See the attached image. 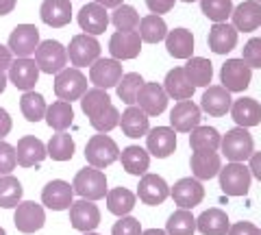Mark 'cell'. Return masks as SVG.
<instances>
[{"label": "cell", "mask_w": 261, "mask_h": 235, "mask_svg": "<svg viewBox=\"0 0 261 235\" xmlns=\"http://www.w3.org/2000/svg\"><path fill=\"white\" fill-rule=\"evenodd\" d=\"M200 9L207 15L209 20L218 22H226L233 13V3L231 0H200Z\"/></svg>", "instance_id": "bcb514c9"}, {"label": "cell", "mask_w": 261, "mask_h": 235, "mask_svg": "<svg viewBox=\"0 0 261 235\" xmlns=\"http://www.w3.org/2000/svg\"><path fill=\"white\" fill-rule=\"evenodd\" d=\"M72 188H74V194H79V196L85 200H100L107 196V192H109L105 172L98 168H92V166L79 170L74 181H72Z\"/></svg>", "instance_id": "6da1fadb"}, {"label": "cell", "mask_w": 261, "mask_h": 235, "mask_svg": "<svg viewBox=\"0 0 261 235\" xmlns=\"http://www.w3.org/2000/svg\"><path fill=\"white\" fill-rule=\"evenodd\" d=\"M85 235H98V233H92V231H89V233H85Z\"/></svg>", "instance_id": "e7e4bbea"}, {"label": "cell", "mask_w": 261, "mask_h": 235, "mask_svg": "<svg viewBox=\"0 0 261 235\" xmlns=\"http://www.w3.org/2000/svg\"><path fill=\"white\" fill-rule=\"evenodd\" d=\"M7 83H9V79H7V74L3 72V74H0V94L5 92V87H7Z\"/></svg>", "instance_id": "94428289"}, {"label": "cell", "mask_w": 261, "mask_h": 235, "mask_svg": "<svg viewBox=\"0 0 261 235\" xmlns=\"http://www.w3.org/2000/svg\"><path fill=\"white\" fill-rule=\"evenodd\" d=\"M35 63L39 72H46V74H59L68 63V50L61 42L57 39H46V42H39L37 50H35Z\"/></svg>", "instance_id": "7a4b0ae2"}, {"label": "cell", "mask_w": 261, "mask_h": 235, "mask_svg": "<svg viewBox=\"0 0 261 235\" xmlns=\"http://www.w3.org/2000/svg\"><path fill=\"white\" fill-rule=\"evenodd\" d=\"M163 90H166L168 98L174 100H190L194 96L196 87L192 85V81L187 79L183 68H174L166 74V81H163Z\"/></svg>", "instance_id": "d4e9b609"}, {"label": "cell", "mask_w": 261, "mask_h": 235, "mask_svg": "<svg viewBox=\"0 0 261 235\" xmlns=\"http://www.w3.org/2000/svg\"><path fill=\"white\" fill-rule=\"evenodd\" d=\"M220 188L226 196H244L250 190V170L244 164H228L226 168H220Z\"/></svg>", "instance_id": "5b68a950"}, {"label": "cell", "mask_w": 261, "mask_h": 235, "mask_svg": "<svg viewBox=\"0 0 261 235\" xmlns=\"http://www.w3.org/2000/svg\"><path fill=\"white\" fill-rule=\"evenodd\" d=\"M46 122L48 126L53 128V131L57 133H61L65 131L70 124H72V120H74V111H72V102H65V100H57L53 102L50 107L46 109Z\"/></svg>", "instance_id": "d590c367"}, {"label": "cell", "mask_w": 261, "mask_h": 235, "mask_svg": "<svg viewBox=\"0 0 261 235\" xmlns=\"http://www.w3.org/2000/svg\"><path fill=\"white\" fill-rule=\"evenodd\" d=\"M137 105L146 116H159L166 111L168 105V94L159 83H144L142 90L137 92Z\"/></svg>", "instance_id": "ffe728a7"}, {"label": "cell", "mask_w": 261, "mask_h": 235, "mask_svg": "<svg viewBox=\"0 0 261 235\" xmlns=\"http://www.w3.org/2000/svg\"><path fill=\"white\" fill-rule=\"evenodd\" d=\"M183 3H196V0H183Z\"/></svg>", "instance_id": "be15d7a7"}, {"label": "cell", "mask_w": 261, "mask_h": 235, "mask_svg": "<svg viewBox=\"0 0 261 235\" xmlns=\"http://www.w3.org/2000/svg\"><path fill=\"white\" fill-rule=\"evenodd\" d=\"M257 3H259V5H261V0H257Z\"/></svg>", "instance_id": "03108f58"}, {"label": "cell", "mask_w": 261, "mask_h": 235, "mask_svg": "<svg viewBox=\"0 0 261 235\" xmlns=\"http://www.w3.org/2000/svg\"><path fill=\"white\" fill-rule=\"evenodd\" d=\"M170 194H172L174 202L181 209H194L196 205H200L202 198H205V188H202V183L198 179L187 176V179L176 181L174 188L170 190Z\"/></svg>", "instance_id": "e0dca14e"}, {"label": "cell", "mask_w": 261, "mask_h": 235, "mask_svg": "<svg viewBox=\"0 0 261 235\" xmlns=\"http://www.w3.org/2000/svg\"><path fill=\"white\" fill-rule=\"evenodd\" d=\"M122 79V66L118 59H98L92 63V68H89V81L100 87V90H111V87H116Z\"/></svg>", "instance_id": "7c38bea8"}, {"label": "cell", "mask_w": 261, "mask_h": 235, "mask_svg": "<svg viewBox=\"0 0 261 235\" xmlns=\"http://www.w3.org/2000/svg\"><path fill=\"white\" fill-rule=\"evenodd\" d=\"M174 3H176V0H146V5H148L150 13H154V15L168 13L174 7Z\"/></svg>", "instance_id": "f5cc1de1"}, {"label": "cell", "mask_w": 261, "mask_h": 235, "mask_svg": "<svg viewBox=\"0 0 261 235\" xmlns=\"http://www.w3.org/2000/svg\"><path fill=\"white\" fill-rule=\"evenodd\" d=\"M74 140H72L70 133H57L50 137V142L46 144V152L48 157L55 159V161H70L72 157H74Z\"/></svg>", "instance_id": "74e56055"}, {"label": "cell", "mask_w": 261, "mask_h": 235, "mask_svg": "<svg viewBox=\"0 0 261 235\" xmlns=\"http://www.w3.org/2000/svg\"><path fill=\"white\" fill-rule=\"evenodd\" d=\"M94 3L102 5L105 9H116V7H120V5H122V0H94Z\"/></svg>", "instance_id": "680465c9"}, {"label": "cell", "mask_w": 261, "mask_h": 235, "mask_svg": "<svg viewBox=\"0 0 261 235\" xmlns=\"http://www.w3.org/2000/svg\"><path fill=\"white\" fill-rule=\"evenodd\" d=\"M135 194L126 188H116L107 192V209L113 216H128L135 207Z\"/></svg>", "instance_id": "8d00e7d4"}, {"label": "cell", "mask_w": 261, "mask_h": 235, "mask_svg": "<svg viewBox=\"0 0 261 235\" xmlns=\"http://www.w3.org/2000/svg\"><path fill=\"white\" fill-rule=\"evenodd\" d=\"M89 124H92L98 133H109L111 128H116L120 124V111L113 107V105H109V107L100 111L98 116L89 118Z\"/></svg>", "instance_id": "7dc6e473"}, {"label": "cell", "mask_w": 261, "mask_h": 235, "mask_svg": "<svg viewBox=\"0 0 261 235\" xmlns=\"http://www.w3.org/2000/svg\"><path fill=\"white\" fill-rule=\"evenodd\" d=\"M44 24L53 29H61L72 20V5L70 0H44L39 9Z\"/></svg>", "instance_id": "484cf974"}, {"label": "cell", "mask_w": 261, "mask_h": 235, "mask_svg": "<svg viewBox=\"0 0 261 235\" xmlns=\"http://www.w3.org/2000/svg\"><path fill=\"white\" fill-rule=\"evenodd\" d=\"M46 222V214H44V207L37 205L33 200H24L15 207V214H13V224L20 233H35L44 226Z\"/></svg>", "instance_id": "9c48e42d"}, {"label": "cell", "mask_w": 261, "mask_h": 235, "mask_svg": "<svg viewBox=\"0 0 261 235\" xmlns=\"http://www.w3.org/2000/svg\"><path fill=\"white\" fill-rule=\"evenodd\" d=\"M222 137L214 126H196L190 135L192 150H218Z\"/></svg>", "instance_id": "ab89813d"}, {"label": "cell", "mask_w": 261, "mask_h": 235, "mask_svg": "<svg viewBox=\"0 0 261 235\" xmlns=\"http://www.w3.org/2000/svg\"><path fill=\"white\" fill-rule=\"evenodd\" d=\"M118 159L122 161V166H124L126 172L133 174V176H144L146 170L150 166V155L142 148V146H126V148L120 152Z\"/></svg>", "instance_id": "1f68e13d"}, {"label": "cell", "mask_w": 261, "mask_h": 235, "mask_svg": "<svg viewBox=\"0 0 261 235\" xmlns=\"http://www.w3.org/2000/svg\"><path fill=\"white\" fill-rule=\"evenodd\" d=\"M238 44V31L235 27L226 22H218L214 24V29L209 31V48L218 55H224L228 50H233Z\"/></svg>", "instance_id": "f1b7e54d"}, {"label": "cell", "mask_w": 261, "mask_h": 235, "mask_svg": "<svg viewBox=\"0 0 261 235\" xmlns=\"http://www.w3.org/2000/svg\"><path fill=\"white\" fill-rule=\"evenodd\" d=\"M48 157L46 152V144L42 140L33 135H24L22 140L15 146V159L22 168H33V166H39L42 161Z\"/></svg>", "instance_id": "44dd1931"}, {"label": "cell", "mask_w": 261, "mask_h": 235, "mask_svg": "<svg viewBox=\"0 0 261 235\" xmlns=\"http://www.w3.org/2000/svg\"><path fill=\"white\" fill-rule=\"evenodd\" d=\"M79 27L83 29L87 35H100L109 27V11L98 3H89L85 7H81Z\"/></svg>", "instance_id": "ac0fdd59"}, {"label": "cell", "mask_w": 261, "mask_h": 235, "mask_svg": "<svg viewBox=\"0 0 261 235\" xmlns=\"http://www.w3.org/2000/svg\"><path fill=\"white\" fill-rule=\"evenodd\" d=\"M15 9V0H0V15H7Z\"/></svg>", "instance_id": "6f0895ef"}, {"label": "cell", "mask_w": 261, "mask_h": 235, "mask_svg": "<svg viewBox=\"0 0 261 235\" xmlns=\"http://www.w3.org/2000/svg\"><path fill=\"white\" fill-rule=\"evenodd\" d=\"M242 59L246 61L248 68H261V37H252L250 42L244 46Z\"/></svg>", "instance_id": "681fc988"}, {"label": "cell", "mask_w": 261, "mask_h": 235, "mask_svg": "<svg viewBox=\"0 0 261 235\" xmlns=\"http://www.w3.org/2000/svg\"><path fill=\"white\" fill-rule=\"evenodd\" d=\"M109 50L113 59L124 61V59H135L142 50V39L137 31H118L109 39Z\"/></svg>", "instance_id": "d6986e66"}, {"label": "cell", "mask_w": 261, "mask_h": 235, "mask_svg": "<svg viewBox=\"0 0 261 235\" xmlns=\"http://www.w3.org/2000/svg\"><path fill=\"white\" fill-rule=\"evenodd\" d=\"M226 235H261V229H257L252 222H235L233 226H228Z\"/></svg>", "instance_id": "816d5d0a"}, {"label": "cell", "mask_w": 261, "mask_h": 235, "mask_svg": "<svg viewBox=\"0 0 261 235\" xmlns=\"http://www.w3.org/2000/svg\"><path fill=\"white\" fill-rule=\"evenodd\" d=\"M39 46V31L33 24H18L9 35V50L15 57H31L35 55Z\"/></svg>", "instance_id": "30bf717a"}, {"label": "cell", "mask_w": 261, "mask_h": 235, "mask_svg": "<svg viewBox=\"0 0 261 235\" xmlns=\"http://www.w3.org/2000/svg\"><path fill=\"white\" fill-rule=\"evenodd\" d=\"M146 146L148 152L154 155L157 159H166L176 150V133L170 126H157V128H148L146 133Z\"/></svg>", "instance_id": "9a60e30c"}, {"label": "cell", "mask_w": 261, "mask_h": 235, "mask_svg": "<svg viewBox=\"0 0 261 235\" xmlns=\"http://www.w3.org/2000/svg\"><path fill=\"white\" fill-rule=\"evenodd\" d=\"M137 29H140V31H137V35H140V39H142V42H146V44H159L168 35L166 22H163L161 15H154V13L142 18L140 24H137Z\"/></svg>", "instance_id": "836d02e7"}, {"label": "cell", "mask_w": 261, "mask_h": 235, "mask_svg": "<svg viewBox=\"0 0 261 235\" xmlns=\"http://www.w3.org/2000/svg\"><path fill=\"white\" fill-rule=\"evenodd\" d=\"M144 83H146V81L142 79V74H137V72H128V74H122L120 83L116 85V87H118V96L122 98V102H126L128 107H130V105H135L137 92L142 90Z\"/></svg>", "instance_id": "ee69618b"}, {"label": "cell", "mask_w": 261, "mask_h": 235, "mask_svg": "<svg viewBox=\"0 0 261 235\" xmlns=\"http://www.w3.org/2000/svg\"><path fill=\"white\" fill-rule=\"evenodd\" d=\"M190 164H192L194 179L198 181L214 179L220 172V168H222V161H220V155L216 150H194Z\"/></svg>", "instance_id": "603a6c76"}, {"label": "cell", "mask_w": 261, "mask_h": 235, "mask_svg": "<svg viewBox=\"0 0 261 235\" xmlns=\"http://www.w3.org/2000/svg\"><path fill=\"white\" fill-rule=\"evenodd\" d=\"M9 131H11V118L7 113V109L0 107V140H5L9 135Z\"/></svg>", "instance_id": "db71d44e"}, {"label": "cell", "mask_w": 261, "mask_h": 235, "mask_svg": "<svg viewBox=\"0 0 261 235\" xmlns=\"http://www.w3.org/2000/svg\"><path fill=\"white\" fill-rule=\"evenodd\" d=\"M68 57L74 68H87L100 57V44H98V39L94 35H87V33L74 35L68 48Z\"/></svg>", "instance_id": "52a82bcc"}, {"label": "cell", "mask_w": 261, "mask_h": 235, "mask_svg": "<svg viewBox=\"0 0 261 235\" xmlns=\"http://www.w3.org/2000/svg\"><path fill=\"white\" fill-rule=\"evenodd\" d=\"M118 157H120L118 144L105 133L102 135H94L85 146V159H87V164L92 168L105 170L107 166H111Z\"/></svg>", "instance_id": "277c9868"}, {"label": "cell", "mask_w": 261, "mask_h": 235, "mask_svg": "<svg viewBox=\"0 0 261 235\" xmlns=\"http://www.w3.org/2000/svg\"><path fill=\"white\" fill-rule=\"evenodd\" d=\"M70 222L76 231H83V233L94 231L96 226L100 224V212H98V207L94 205V200L81 198L76 202H72L70 205Z\"/></svg>", "instance_id": "5bb4252c"}, {"label": "cell", "mask_w": 261, "mask_h": 235, "mask_svg": "<svg viewBox=\"0 0 261 235\" xmlns=\"http://www.w3.org/2000/svg\"><path fill=\"white\" fill-rule=\"evenodd\" d=\"M42 202L53 209V212H63V209H70V205L74 202V188L68 181L55 179L44 188L42 192Z\"/></svg>", "instance_id": "4fadbf2b"}, {"label": "cell", "mask_w": 261, "mask_h": 235, "mask_svg": "<svg viewBox=\"0 0 261 235\" xmlns=\"http://www.w3.org/2000/svg\"><path fill=\"white\" fill-rule=\"evenodd\" d=\"M231 113L233 120L238 122V126L248 128V126H257L261 122V105L255 98H240L231 105Z\"/></svg>", "instance_id": "f546056e"}, {"label": "cell", "mask_w": 261, "mask_h": 235, "mask_svg": "<svg viewBox=\"0 0 261 235\" xmlns=\"http://www.w3.org/2000/svg\"><path fill=\"white\" fill-rule=\"evenodd\" d=\"M166 48L174 59H190L194 53V35L187 29H174L168 31L166 35Z\"/></svg>", "instance_id": "4dcf8cb0"}, {"label": "cell", "mask_w": 261, "mask_h": 235, "mask_svg": "<svg viewBox=\"0 0 261 235\" xmlns=\"http://www.w3.org/2000/svg\"><path fill=\"white\" fill-rule=\"evenodd\" d=\"M0 235H7V231L3 229V226H0Z\"/></svg>", "instance_id": "6125c7cd"}, {"label": "cell", "mask_w": 261, "mask_h": 235, "mask_svg": "<svg viewBox=\"0 0 261 235\" xmlns=\"http://www.w3.org/2000/svg\"><path fill=\"white\" fill-rule=\"evenodd\" d=\"M231 18H233L235 31H244V33L255 31L261 27V5L257 0H246V3H242L238 9H233Z\"/></svg>", "instance_id": "4316f807"}, {"label": "cell", "mask_w": 261, "mask_h": 235, "mask_svg": "<svg viewBox=\"0 0 261 235\" xmlns=\"http://www.w3.org/2000/svg\"><path fill=\"white\" fill-rule=\"evenodd\" d=\"M168 235H194L196 233V218L192 216L190 209H178L166 222Z\"/></svg>", "instance_id": "7bdbcfd3"}, {"label": "cell", "mask_w": 261, "mask_h": 235, "mask_svg": "<svg viewBox=\"0 0 261 235\" xmlns=\"http://www.w3.org/2000/svg\"><path fill=\"white\" fill-rule=\"evenodd\" d=\"M22 183L15 179L11 174H5L0 179V207L3 209H11V207H18L22 202Z\"/></svg>", "instance_id": "60d3db41"}, {"label": "cell", "mask_w": 261, "mask_h": 235, "mask_svg": "<svg viewBox=\"0 0 261 235\" xmlns=\"http://www.w3.org/2000/svg\"><path fill=\"white\" fill-rule=\"evenodd\" d=\"M137 196L146 205H161L170 196V188L159 174H144L137 188Z\"/></svg>", "instance_id": "7402d4cb"}, {"label": "cell", "mask_w": 261, "mask_h": 235, "mask_svg": "<svg viewBox=\"0 0 261 235\" xmlns=\"http://www.w3.org/2000/svg\"><path fill=\"white\" fill-rule=\"evenodd\" d=\"M228 226H231L228 216L218 207L207 209V212L200 214V218H196V229L202 235H226Z\"/></svg>", "instance_id": "83f0119b"}, {"label": "cell", "mask_w": 261, "mask_h": 235, "mask_svg": "<svg viewBox=\"0 0 261 235\" xmlns=\"http://www.w3.org/2000/svg\"><path fill=\"white\" fill-rule=\"evenodd\" d=\"M120 126H122V131H124L126 137H133V140H137V137H142V135L148 133V116H146L140 107L130 105V107L122 113Z\"/></svg>", "instance_id": "d6a6232c"}, {"label": "cell", "mask_w": 261, "mask_h": 235, "mask_svg": "<svg viewBox=\"0 0 261 235\" xmlns=\"http://www.w3.org/2000/svg\"><path fill=\"white\" fill-rule=\"evenodd\" d=\"M248 170H250V174H255L257 179L261 181V152H252V155H250Z\"/></svg>", "instance_id": "9f6ffc18"}, {"label": "cell", "mask_w": 261, "mask_h": 235, "mask_svg": "<svg viewBox=\"0 0 261 235\" xmlns=\"http://www.w3.org/2000/svg\"><path fill=\"white\" fill-rule=\"evenodd\" d=\"M170 124L178 133H192L196 126H200V107L192 100H178L170 111Z\"/></svg>", "instance_id": "2e32d148"}, {"label": "cell", "mask_w": 261, "mask_h": 235, "mask_svg": "<svg viewBox=\"0 0 261 235\" xmlns=\"http://www.w3.org/2000/svg\"><path fill=\"white\" fill-rule=\"evenodd\" d=\"M87 92V79L79 68H63L55 79V94L59 96V100L72 102L79 100L81 96Z\"/></svg>", "instance_id": "8992f818"}, {"label": "cell", "mask_w": 261, "mask_h": 235, "mask_svg": "<svg viewBox=\"0 0 261 235\" xmlns=\"http://www.w3.org/2000/svg\"><path fill=\"white\" fill-rule=\"evenodd\" d=\"M11 61H13V55H11V50H9V48H7V46L0 44V74L9 70Z\"/></svg>", "instance_id": "11a10c76"}, {"label": "cell", "mask_w": 261, "mask_h": 235, "mask_svg": "<svg viewBox=\"0 0 261 235\" xmlns=\"http://www.w3.org/2000/svg\"><path fill=\"white\" fill-rule=\"evenodd\" d=\"M20 109L29 122H39V120H44L48 107H46L44 96L31 90V92H24V96L20 98Z\"/></svg>", "instance_id": "b9f144b4"}, {"label": "cell", "mask_w": 261, "mask_h": 235, "mask_svg": "<svg viewBox=\"0 0 261 235\" xmlns=\"http://www.w3.org/2000/svg\"><path fill=\"white\" fill-rule=\"evenodd\" d=\"M142 235H168V233L161 229H148V231H142Z\"/></svg>", "instance_id": "91938a15"}, {"label": "cell", "mask_w": 261, "mask_h": 235, "mask_svg": "<svg viewBox=\"0 0 261 235\" xmlns=\"http://www.w3.org/2000/svg\"><path fill=\"white\" fill-rule=\"evenodd\" d=\"M220 148H222V155L226 159H231L233 164H244L246 159H250L252 148H255V142H252L250 133L246 128H231L220 142Z\"/></svg>", "instance_id": "3957f363"}, {"label": "cell", "mask_w": 261, "mask_h": 235, "mask_svg": "<svg viewBox=\"0 0 261 235\" xmlns=\"http://www.w3.org/2000/svg\"><path fill=\"white\" fill-rule=\"evenodd\" d=\"M111 105V98L107 90H100V87H94V90H87L83 96H81V109L87 118L98 116L100 111H105Z\"/></svg>", "instance_id": "f35d334b"}, {"label": "cell", "mask_w": 261, "mask_h": 235, "mask_svg": "<svg viewBox=\"0 0 261 235\" xmlns=\"http://www.w3.org/2000/svg\"><path fill=\"white\" fill-rule=\"evenodd\" d=\"M220 79H222V87L226 92H244L250 85L252 72L244 59H228L222 66Z\"/></svg>", "instance_id": "8fae6325"}, {"label": "cell", "mask_w": 261, "mask_h": 235, "mask_svg": "<svg viewBox=\"0 0 261 235\" xmlns=\"http://www.w3.org/2000/svg\"><path fill=\"white\" fill-rule=\"evenodd\" d=\"M111 235H142V224H140V220H135V218H130V216H122L120 220L113 224Z\"/></svg>", "instance_id": "f907efd6"}, {"label": "cell", "mask_w": 261, "mask_h": 235, "mask_svg": "<svg viewBox=\"0 0 261 235\" xmlns=\"http://www.w3.org/2000/svg\"><path fill=\"white\" fill-rule=\"evenodd\" d=\"M231 105H233V98H231V92H226L222 85H209L207 92L202 94V100H200V109L207 111L209 116H224V113L231 111Z\"/></svg>", "instance_id": "cb8c5ba5"}, {"label": "cell", "mask_w": 261, "mask_h": 235, "mask_svg": "<svg viewBox=\"0 0 261 235\" xmlns=\"http://www.w3.org/2000/svg\"><path fill=\"white\" fill-rule=\"evenodd\" d=\"M109 22H113V27L118 31H135L140 24V15L130 5H120L109 15Z\"/></svg>", "instance_id": "f6af8a7d"}, {"label": "cell", "mask_w": 261, "mask_h": 235, "mask_svg": "<svg viewBox=\"0 0 261 235\" xmlns=\"http://www.w3.org/2000/svg\"><path fill=\"white\" fill-rule=\"evenodd\" d=\"M185 74L192 81L194 87H209L211 76H214V68H211V61L205 57H190L185 63Z\"/></svg>", "instance_id": "e575fe53"}, {"label": "cell", "mask_w": 261, "mask_h": 235, "mask_svg": "<svg viewBox=\"0 0 261 235\" xmlns=\"http://www.w3.org/2000/svg\"><path fill=\"white\" fill-rule=\"evenodd\" d=\"M15 166H18V159H15V148L11 144H7L0 140V174H11Z\"/></svg>", "instance_id": "c3c4849f"}, {"label": "cell", "mask_w": 261, "mask_h": 235, "mask_svg": "<svg viewBox=\"0 0 261 235\" xmlns=\"http://www.w3.org/2000/svg\"><path fill=\"white\" fill-rule=\"evenodd\" d=\"M39 79V68L31 57H15L9 66V83L22 92H31Z\"/></svg>", "instance_id": "ba28073f"}]
</instances>
